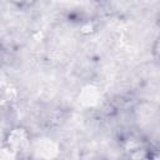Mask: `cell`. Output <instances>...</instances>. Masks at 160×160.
<instances>
[{"mask_svg": "<svg viewBox=\"0 0 160 160\" xmlns=\"http://www.w3.org/2000/svg\"><path fill=\"white\" fill-rule=\"evenodd\" d=\"M31 148V134L24 125L9 128L4 135L1 156L4 159H16Z\"/></svg>", "mask_w": 160, "mask_h": 160, "instance_id": "6da1fadb", "label": "cell"}, {"mask_svg": "<svg viewBox=\"0 0 160 160\" xmlns=\"http://www.w3.org/2000/svg\"><path fill=\"white\" fill-rule=\"evenodd\" d=\"M151 56L158 64H160V34L155 38L151 45Z\"/></svg>", "mask_w": 160, "mask_h": 160, "instance_id": "7a4b0ae2", "label": "cell"}, {"mask_svg": "<svg viewBox=\"0 0 160 160\" xmlns=\"http://www.w3.org/2000/svg\"><path fill=\"white\" fill-rule=\"evenodd\" d=\"M10 4H12L15 8L18 9H24V8H28L29 5H31L35 0H9Z\"/></svg>", "mask_w": 160, "mask_h": 160, "instance_id": "3957f363", "label": "cell"}, {"mask_svg": "<svg viewBox=\"0 0 160 160\" xmlns=\"http://www.w3.org/2000/svg\"><path fill=\"white\" fill-rule=\"evenodd\" d=\"M149 159H160V144L149 149Z\"/></svg>", "mask_w": 160, "mask_h": 160, "instance_id": "277c9868", "label": "cell"}, {"mask_svg": "<svg viewBox=\"0 0 160 160\" xmlns=\"http://www.w3.org/2000/svg\"><path fill=\"white\" fill-rule=\"evenodd\" d=\"M155 22H156V26L160 29V11H159L158 15H156V20H155Z\"/></svg>", "mask_w": 160, "mask_h": 160, "instance_id": "5b68a950", "label": "cell"}]
</instances>
